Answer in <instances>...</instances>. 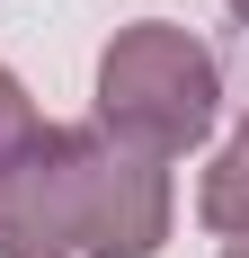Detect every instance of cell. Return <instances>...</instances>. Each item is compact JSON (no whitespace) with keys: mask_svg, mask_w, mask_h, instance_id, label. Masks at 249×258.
<instances>
[{"mask_svg":"<svg viewBox=\"0 0 249 258\" xmlns=\"http://www.w3.org/2000/svg\"><path fill=\"white\" fill-rule=\"evenodd\" d=\"M223 116V62L178 18H134L98 53V134L143 160H187Z\"/></svg>","mask_w":249,"mask_h":258,"instance_id":"obj_1","label":"cell"},{"mask_svg":"<svg viewBox=\"0 0 249 258\" xmlns=\"http://www.w3.org/2000/svg\"><path fill=\"white\" fill-rule=\"evenodd\" d=\"M169 160L125 152L116 134L72 125V258H160Z\"/></svg>","mask_w":249,"mask_h":258,"instance_id":"obj_2","label":"cell"},{"mask_svg":"<svg viewBox=\"0 0 249 258\" xmlns=\"http://www.w3.org/2000/svg\"><path fill=\"white\" fill-rule=\"evenodd\" d=\"M0 258H72V125L0 160Z\"/></svg>","mask_w":249,"mask_h":258,"instance_id":"obj_3","label":"cell"},{"mask_svg":"<svg viewBox=\"0 0 249 258\" xmlns=\"http://www.w3.org/2000/svg\"><path fill=\"white\" fill-rule=\"evenodd\" d=\"M196 214H205V232H223V240L249 232V116L231 125L223 152H214V169H205V187H196Z\"/></svg>","mask_w":249,"mask_h":258,"instance_id":"obj_4","label":"cell"},{"mask_svg":"<svg viewBox=\"0 0 249 258\" xmlns=\"http://www.w3.org/2000/svg\"><path fill=\"white\" fill-rule=\"evenodd\" d=\"M36 134H45V116H36V98H27V80L0 62V160H9V152H27Z\"/></svg>","mask_w":249,"mask_h":258,"instance_id":"obj_5","label":"cell"},{"mask_svg":"<svg viewBox=\"0 0 249 258\" xmlns=\"http://www.w3.org/2000/svg\"><path fill=\"white\" fill-rule=\"evenodd\" d=\"M223 258H249V232H240V240H223Z\"/></svg>","mask_w":249,"mask_h":258,"instance_id":"obj_6","label":"cell"},{"mask_svg":"<svg viewBox=\"0 0 249 258\" xmlns=\"http://www.w3.org/2000/svg\"><path fill=\"white\" fill-rule=\"evenodd\" d=\"M223 9H231V18H240V27H249V0H223Z\"/></svg>","mask_w":249,"mask_h":258,"instance_id":"obj_7","label":"cell"}]
</instances>
